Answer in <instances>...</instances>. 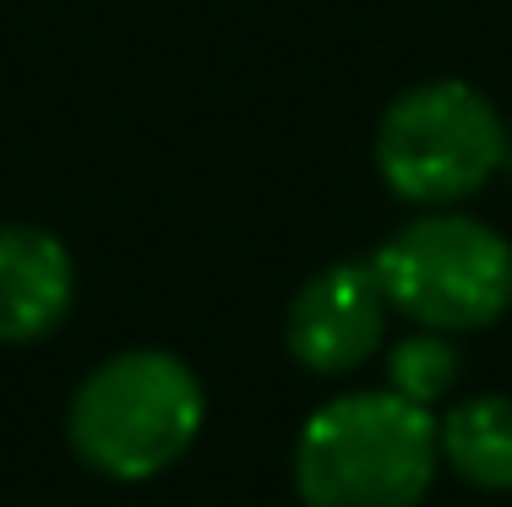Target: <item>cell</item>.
<instances>
[{
    "label": "cell",
    "instance_id": "6da1fadb",
    "mask_svg": "<svg viewBox=\"0 0 512 507\" xmlns=\"http://www.w3.org/2000/svg\"><path fill=\"white\" fill-rule=\"evenodd\" d=\"M300 507H420L436 469V415L393 388H349L295 437Z\"/></svg>",
    "mask_w": 512,
    "mask_h": 507
},
{
    "label": "cell",
    "instance_id": "7a4b0ae2",
    "mask_svg": "<svg viewBox=\"0 0 512 507\" xmlns=\"http://www.w3.org/2000/svg\"><path fill=\"white\" fill-rule=\"evenodd\" d=\"M207 420L202 377L169 349H120L77 382L66 442L93 475L142 486L197 448Z\"/></svg>",
    "mask_w": 512,
    "mask_h": 507
},
{
    "label": "cell",
    "instance_id": "3957f363",
    "mask_svg": "<svg viewBox=\"0 0 512 507\" xmlns=\"http://www.w3.org/2000/svg\"><path fill=\"white\" fill-rule=\"evenodd\" d=\"M393 317L431 333H480L512 311V240L458 208H425L420 219L371 251Z\"/></svg>",
    "mask_w": 512,
    "mask_h": 507
},
{
    "label": "cell",
    "instance_id": "277c9868",
    "mask_svg": "<svg viewBox=\"0 0 512 507\" xmlns=\"http://www.w3.org/2000/svg\"><path fill=\"white\" fill-rule=\"evenodd\" d=\"M507 120L463 77L404 88L376 120V175L409 208H458L507 164Z\"/></svg>",
    "mask_w": 512,
    "mask_h": 507
},
{
    "label": "cell",
    "instance_id": "5b68a950",
    "mask_svg": "<svg viewBox=\"0 0 512 507\" xmlns=\"http://www.w3.org/2000/svg\"><path fill=\"white\" fill-rule=\"evenodd\" d=\"M387 306L371 257L327 262L295 289L284 311V349L311 377H349L387 349Z\"/></svg>",
    "mask_w": 512,
    "mask_h": 507
},
{
    "label": "cell",
    "instance_id": "8992f818",
    "mask_svg": "<svg viewBox=\"0 0 512 507\" xmlns=\"http://www.w3.org/2000/svg\"><path fill=\"white\" fill-rule=\"evenodd\" d=\"M77 262L44 224H0V344H39L71 317Z\"/></svg>",
    "mask_w": 512,
    "mask_h": 507
},
{
    "label": "cell",
    "instance_id": "52a82bcc",
    "mask_svg": "<svg viewBox=\"0 0 512 507\" xmlns=\"http://www.w3.org/2000/svg\"><path fill=\"white\" fill-rule=\"evenodd\" d=\"M436 458L474 491H512V398L474 393L436 415Z\"/></svg>",
    "mask_w": 512,
    "mask_h": 507
},
{
    "label": "cell",
    "instance_id": "ba28073f",
    "mask_svg": "<svg viewBox=\"0 0 512 507\" xmlns=\"http://www.w3.org/2000/svg\"><path fill=\"white\" fill-rule=\"evenodd\" d=\"M382 371L387 382L382 388H393L398 398H409V404L431 409L447 404L463 377V355L453 344V333H431V328H414L404 338H393V344L382 349Z\"/></svg>",
    "mask_w": 512,
    "mask_h": 507
}]
</instances>
